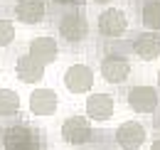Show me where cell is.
I'll list each match as a JSON object with an SVG mask.
<instances>
[{"label":"cell","instance_id":"obj_1","mask_svg":"<svg viewBox=\"0 0 160 150\" xmlns=\"http://www.w3.org/2000/svg\"><path fill=\"white\" fill-rule=\"evenodd\" d=\"M57 32H59V37L64 39V42H69V44H81L84 39L89 37V20H86V12L79 10V8L67 10L64 15H59Z\"/></svg>","mask_w":160,"mask_h":150},{"label":"cell","instance_id":"obj_2","mask_svg":"<svg viewBox=\"0 0 160 150\" xmlns=\"http://www.w3.org/2000/svg\"><path fill=\"white\" fill-rule=\"evenodd\" d=\"M2 150H44V145L35 128L15 123L2 131Z\"/></svg>","mask_w":160,"mask_h":150},{"label":"cell","instance_id":"obj_3","mask_svg":"<svg viewBox=\"0 0 160 150\" xmlns=\"http://www.w3.org/2000/svg\"><path fill=\"white\" fill-rule=\"evenodd\" d=\"M126 101L136 113H155L160 106V91L150 84H136L128 89Z\"/></svg>","mask_w":160,"mask_h":150},{"label":"cell","instance_id":"obj_4","mask_svg":"<svg viewBox=\"0 0 160 150\" xmlns=\"http://www.w3.org/2000/svg\"><path fill=\"white\" fill-rule=\"evenodd\" d=\"M96 27H99L101 37H108V39L121 37V35L128 32V15L121 8H106L96 18Z\"/></svg>","mask_w":160,"mask_h":150},{"label":"cell","instance_id":"obj_5","mask_svg":"<svg viewBox=\"0 0 160 150\" xmlns=\"http://www.w3.org/2000/svg\"><path fill=\"white\" fill-rule=\"evenodd\" d=\"M94 138V128L91 121L84 116H69L62 123V140L69 145H86Z\"/></svg>","mask_w":160,"mask_h":150},{"label":"cell","instance_id":"obj_6","mask_svg":"<svg viewBox=\"0 0 160 150\" xmlns=\"http://www.w3.org/2000/svg\"><path fill=\"white\" fill-rule=\"evenodd\" d=\"M94 81H96L94 69L89 64H84V62H77V64L67 67V72H64V86L72 94H86V91H91Z\"/></svg>","mask_w":160,"mask_h":150},{"label":"cell","instance_id":"obj_7","mask_svg":"<svg viewBox=\"0 0 160 150\" xmlns=\"http://www.w3.org/2000/svg\"><path fill=\"white\" fill-rule=\"evenodd\" d=\"M99 74L108 84H126L131 76V62L121 54H106L99 64Z\"/></svg>","mask_w":160,"mask_h":150},{"label":"cell","instance_id":"obj_8","mask_svg":"<svg viewBox=\"0 0 160 150\" xmlns=\"http://www.w3.org/2000/svg\"><path fill=\"white\" fill-rule=\"evenodd\" d=\"M148 133L140 121H126L116 128V145L121 150H138L145 143Z\"/></svg>","mask_w":160,"mask_h":150},{"label":"cell","instance_id":"obj_9","mask_svg":"<svg viewBox=\"0 0 160 150\" xmlns=\"http://www.w3.org/2000/svg\"><path fill=\"white\" fill-rule=\"evenodd\" d=\"M12 15L22 25H40L47 18V0H15Z\"/></svg>","mask_w":160,"mask_h":150},{"label":"cell","instance_id":"obj_10","mask_svg":"<svg viewBox=\"0 0 160 150\" xmlns=\"http://www.w3.org/2000/svg\"><path fill=\"white\" fill-rule=\"evenodd\" d=\"M27 54L32 59H37L40 64H52L57 57H59V42L49 35H42V37H32L27 44Z\"/></svg>","mask_w":160,"mask_h":150},{"label":"cell","instance_id":"obj_11","mask_svg":"<svg viewBox=\"0 0 160 150\" xmlns=\"http://www.w3.org/2000/svg\"><path fill=\"white\" fill-rule=\"evenodd\" d=\"M131 49L133 54L143 59V62H153L160 57V35L158 32H138L136 37L131 39Z\"/></svg>","mask_w":160,"mask_h":150},{"label":"cell","instance_id":"obj_12","mask_svg":"<svg viewBox=\"0 0 160 150\" xmlns=\"http://www.w3.org/2000/svg\"><path fill=\"white\" fill-rule=\"evenodd\" d=\"M116 111V101H113V96L111 94H91L86 98V116L91 118V121H108L111 116Z\"/></svg>","mask_w":160,"mask_h":150},{"label":"cell","instance_id":"obj_13","mask_svg":"<svg viewBox=\"0 0 160 150\" xmlns=\"http://www.w3.org/2000/svg\"><path fill=\"white\" fill-rule=\"evenodd\" d=\"M59 108V96L52 89H35L30 94V111L35 116H54Z\"/></svg>","mask_w":160,"mask_h":150},{"label":"cell","instance_id":"obj_14","mask_svg":"<svg viewBox=\"0 0 160 150\" xmlns=\"http://www.w3.org/2000/svg\"><path fill=\"white\" fill-rule=\"evenodd\" d=\"M15 74L25 84H37V81L44 79V64H40L30 54H20L18 62H15Z\"/></svg>","mask_w":160,"mask_h":150},{"label":"cell","instance_id":"obj_15","mask_svg":"<svg viewBox=\"0 0 160 150\" xmlns=\"http://www.w3.org/2000/svg\"><path fill=\"white\" fill-rule=\"evenodd\" d=\"M140 22L148 32H160V0H145L140 8Z\"/></svg>","mask_w":160,"mask_h":150},{"label":"cell","instance_id":"obj_16","mask_svg":"<svg viewBox=\"0 0 160 150\" xmlns=\"http://www.w3.org/2000/svg\"><path fill=\"white\" fill-rule=\"evenodd\" d=\"M20 108V96L12 89H0V118H15Z\"/></svg>","mask_w":160,"mask_h":150},{"label":"cell","instance_id":"obj_17","mask_svg":"<svg viewBox=\"0 0 160 150\" xmlns=\"http://www.w3.org/2000/svg\"><path fill=\"white\" fill-rule=\"evenodd\" d=\"M15 42V25L10 20H2L0 18V49L10 47Z\"/></svg>","mask_w":160,"mask_h":150},{"label":"cell","instance_id":"obj_18","mask_svg":"<svg viewBox=\"0 0 160 150\" xmlns=\"http://www.w3.org/2000/svg\"><path fill=\"white\" fill-rule=\"evenodd\" d=\"M54 5H79L81 0H52Z\"/></svg>","mask_w":160,"mask_h":150},{"label":"cell","instance_id":"obj_19","mask_svg":"<svg viewBox=\"0 0 160 150\" xmlns=\"http://www.w3.org/2000/svg\"><path fill=\"white\" fill-rule=\"evenodd\" d=\"M150 150H160V138H158V140H153V143H150Z\"/></svg>","mask_w":160,"mask_h":150},{"label":"cell","instance_id":"obj_20","mask_svg":"<svg viewBox=\"0 0 160 150\" xmlns=\"http://www.w3.org/2000/svg\"><path fill=\"white\" fill-rule=\"evenodd\" d=\"M91 2H96V5H108L111 0H91Z\"/></svg>","mask_w":160,"mask_h":150},{"label":"cell","instance_id":"obj_21","mask_svg":"<svg viewBox=\"0 0 160 150\" xmlns=\"http://www.w3.org/2000/svg\"><path fill=\"white\" fill-rule=\"evenodd\" d=\"M0 148H2V133H0Z\"/></svg>","mask_w":160,"mask_h":150}]
</instances>
